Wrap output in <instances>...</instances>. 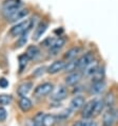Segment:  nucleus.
<instances>
[{
  "mask_svg": "<svg viewBox=\"0 0 118 126\" xmlns=\"http://www.w3.org/2000/svg\"><path fill=\"white\" fill-rule=\"evenodd\" d=\"M63 70H64V71H67V72H70V73L76 71V70H78V69H77V59L69 61L68 64H65Z\"/></svg>",
  "mask_w": 118,
  "mask_h": 126,
  "instance_id": "nucleus-24",
  "label": "nucleus"
},
{
  "mask_svg": "<svg viewBox=\"0 0 118 126\" xmlns=\"http://www.w3.org/2000/svg\"><path fill=\"white\" fill-rule=\"evenodd\" d=\"M22 6L21 0H4L2 4V14L6 19H9L14 13H16Z\"/></svg>",
  "mask_w": 118,
  "mask_h": 126,
  "instance_id": "nucleus-1",
  "label": "nucleus"
},
{
  "mask_svg": "<svg viewBox=\"0 0 118 126\" xmlns=\"http://www.w3.org/2000/svg\"><path fill=\"white\" fill-rule=\"evenodd\" d=\"M105 101L103 100H96L95 106H94V111H93V117H97L101 113V111L105 108Z\"/></svg>",
  "mask_w": 118,
  "mask_h": 126,
  "instance_id": "nucleus-21",
  "label": "nucleus"
},
{
  "mask_svg": "<svg viewBox=\"0 0 118 126\" xmlns=\"http://www.w3.org/2000/svg\"><path fill=\"white\" fill-rule=\"evenodd\" d=\"M84 104H85L84 97H83L82 95H76V96H74L71 100V102H70V109L72 111H77V110L80 109L81 107L84 106Z\"/></svg>",
  "mask_w": 118,
  "mask_h": 126,
  "instance_id": "nucleus-8",
  "label": "nucleus"
},
{
  "mask_svg": "<svg viewBox=\"0 0 118 126\" xmlns=\"http://www.w3.org/2000/svg\"><path fill=\"white\" fill-rule=\"evenodd\" d=\"M8 117V112H6V109L4 107L0 106V122H3Z\"/></svg>",
  "mask_w": 118,
  "mask_h": 126,
  "instance_id": "nucleus-29",
  "label": "nucleus"
},
{
  "mask_svg": "<svg viewBox=\"0 0 118 126\" xmlns=\"http://www.w3.org/2000/svg\"><path fill=\"white\" fill-rule=\"evenodd\" d=\"M118 110L115 108H109L103 112L102 115V125L103 126H113V124L116 122L117 117H118Z\"/></svg>",
  "mask_w": 118,
  "mask_h": 126,
  "instance_id": "nucleus-3",
  "label": "nucleus"
},
{
  "mask_svg": "<svg viewBox=\"0 0 118 126\" xmlns=\"http://www.w3.org/2000/svg\"><path fill=\"white\" fill-rule=\"evenodd\" d=\"M39 53H40L39 48H38L37 46H34V45H32V46H29L26 48V51H25V55L29 57V59L36 58L38 55H39Z\"/></svg>",
  "mask_w": 118,
  "mask_h": 126,
  "instance_id": "nucleus-18",
  "label": "nucleus"
},
{
  "mask_svg": "<svg viewBox=\"0 0 118 126\" xmlns=\"http://www.w3.org/2000/svg\"><path fill=\"white\" fill-rule=\"evenodd\" d=\"M55 40V38H53V37H47V39H44L43 41H42V45H43V47H48L50 48L51 47V45L53 44V41Z\"/></svg>",
  "mask_w": 118,
  "mask_h": 126,
  "instance_id": "nucleus-31",
  "label": "nucleus"
},
{
  "mask_svg": "<svg viewBox=\"0 0 118 126\" xmlns=\"http://www.w3.org/2000/svg\"><path fill=\"white\" fill-rule=\"evenodd\" d=\"M82 123H83V121H77L76 123H74L73 126H82Z\"/></svg>",
  "mask_w": 118,
  "mask_h": 126,
  "instance_id": "nucleus-34",
  "label": "nucleus"
},
{
  "mask_svg": "<svg viewBox=\"0 0 118 126\" xmlns=\"http://www.w3.org/2000/svg\"><path fill=\"white\" fill-rule=\"evenodd\" d=\"M47 22L46 21H41L39 22V24L35 28V31H34L33 34V39L34 40H39L40 37H42V35L46 33V31L47 29Z\"/></svg>",
  "mask_w": 118,
  "mask_h": 126,
  "instance_id": "nucleus-12",
  "label": "nucleus"
},
{
  "mask_svg": "<svg viewBox=\"0 0 118 126\" xmlns=\"http://www.w3.org/2000/svg\"><path fill=\"white\" fill-rule=\"evenodd\" d=\"M106 87V84L105 80H99V82H95L93 83V85L91 87V92L94 94H100L105 91Z\"/></svg>",
  "mask_w": 118,
  "mask_h": 126,
  "instance_id": "nucleus-16",
  "label": "nucleus"
},
{
  "mask_svg": "<svg viewBox=\"0 0 118 126\" xmlns=\"http://www.w3.org/2000/svg\"><path fill=\"white\" fill-rule=\"evenodd\" d=\"M103 101H105V105L106 107H109V108H112L113 107V105L114 103H115V95L111 92V93H107L106 97L103 99Z\"/></svg>",
  "mask_w": 118,
  "mask_h": 126,
  "instance_id": "nucleus-26",
  "label": "nucleus"
},
{
  "mask_svg": "<svg viewBox=\"0 0 118 126\" xmlns=\"http://www.w3.org/2000/svg\"><path fill=\"white\" fill-rule=\"evenodd\" d=\"M64 66H65V63L63 61H55L48 66V68L47 69V72L48 74H56V73L60 72L61 70L64 69Z\"/></svg>",
  "mask_w": 118,
  "mask_h": 126,
  "instance_id": "nucleus-9",
  "label": "nucleus"
},
{
  "mask_svg": "<svg viewBox=\"0 0 118 126\" xmlns=\"http://www.w3.org/2000/svg\"><path fill=\"white\" fill-rule=\"evenodd\" d=\"M44 70H46V68H44V67H39L38 69H36L35 71H34L33 74H34V76H39V75H41L44 72Z\"/></svg>",
  "mask_w": 118,
  "mask_h": 126,
  "instance_id": "nucleus-33",
  "label": "nucleus"
},
{
  "mask_svg": "<svg viewBox=\"0 0 118 126\" xmlns=\"http://www.w3.org/2000/svg\"><path fill=\"white\" fill-rule=\"evenodd\" d=\"M103 76H105V70L102 67H99V69L96 71V73L92 76V82H99V80H103Z\"/></svg>",
  "mask_w": 118,
  "mask_h": 126,
  "instance_id": "nucleus-27",
  "label": "nucleus"
},
{
  "mask_svg": "<svg viewBox=\"0 0 118 126\" xmlns=\"http://www.w3.org/2000/svg\"><path fill=\"white\" fill-rule=\"evenodd\" d=\"M13 102V97L11 94H0V105L1 106H8Z\"/></svg>",
  "mask_w": 118,
  "mask_h": 126,
  "instance_id": "nucleus-25",
  "label": "nucleus"
},
{
  "mask_svg": "<svg viewBox=\"0 0 118 126\" xmlns=\"http://www.w3.org/2000/svg\"><path fill=\"white\" fill-rule=\"evenodd\" d=\"M56 121H57V119L54 114H51V113L44 114V118L42 121V126H54L55 123H56Z\"/></svg>",
  "mask_w": 118,
  "mask_h": 126,
  "instance_id": "nucleus-20",
  "label": "nucleus"
},
{
  "mask_svg": "<svg viewBox=\"0 0 118 126\" xmlns=\"http://www.w3.org/2000/svg\"><path fill=\"white\" fill-rule=\"evenodd\" d=\"M93 61H94V54L92 52H86L77 59V69L84 70Z\"/></svg>",
  "mask_w": 118,
  "mask_h": 126,
  "instance_id": "nucleus-5",
  "label": "nucleus"
},
{
  "mask_svg": "<svg viewBox=\"0 0 118 126\" xmlns=\"http://www.w3.org/2000/svg\"><path fill=\"white\" fill-rule=\"evenodd\" d=\"M89 126H97V124L95 123V122H90V124Z\"/></svg>",
  "mask_w": 118,
  "mask_h": 126,
  "instance_id": "nucleus-35",
  "label": "nucleus"
},
{
  "mask_svg": "<svg viewBox=\"0 0 118 126\" xmlns=\"http://www.w3.org/2000/svg\"><path fill=\"white\" fill-rule=\"evenodd\" d=\"M95 103H96V100H91L90 102L84 104L82 112H81V115H82L83 119H90L91 117H93V111H94Z\"/></svg>",
  "mask_w": 118,
  "mask_h": 126,
  "instance_id": "nucleus-10",
  "label": "nucleus"
},
{
  "mask_svg": "<svg viewBox=\"0 0 118 126\" xmlns=\"http://www.w3.org/2000/svg\"><path fill=\"white\" fill-rule=\"evenodd\" d=\"M99 67L100 66H99L98 61H93L88 67L83 70V74H84L85 76H88V78H92V76L96 73L97 70L99 69Z\"/></svg>",
  "mask_w": 118,
  "mask_h": 126,
  "instance_id": "nucleus-14",
  "label": "nucleus"
},
{
  "mask_svg": "<svg viewBox=\"0 0 118 126\" xmlns=\"http://www.w3.org/2000/svg\"><path fill=\"white\" fill-rule=\"evenodd\" d=\"M67 39L64 37H58L55 38V40L53 41V44L51 45V47L48 48V54L50 55H56L58 54V52L64 47Z\"/></svg>",
  "mask_w": 118,
  "mask_h": 126,
  "instance_id": "nucleus-6",
  "label": "nucleus"
},
{
  "mask_svg": "<svg viewBox=\"0 0 118 126\" xmlns=\"http://www.w3.org/2000/svg\"><path fill=\"white\" fill-rule=\"evenodd\" d=\"M32 88H33L32 82H24L19 85L18 89H17V94H18L20 97H24L29 94V92L32 90Z\"/></svg>",
  "mask_w": 118,
  "mask_h": 126,
  "instance_id": "nucleus-13",
  "label": "nucleus"
},
{
  "mask_svg": "<svg viewBox=\"0 0 118 126\" xmlns=\"http://www.w3.org/2000/svg\"><path fill=\"white\" fill-rule=\"evenodd\" d=\"M71 112H72V110L69 108V109H67V110H64V111H62V112L58 115V118L59 119H68L69 117H70V114H71Z\"/></svg>",
  "mask_w": 118,
  "mask_h": 126,
  "instance_id": "nucleus-30",
  "label": "nucleus"
},
{
  "mask_svg": "<svg viewBox=\"0 0 118 126\" xmlns=\"http://www.w3.org/2000/svg\"><path fill=\"white\" fill-rule=\"evenodd\" d=\"M9 86V80L5 78H0V88H6Z\"/></svg>",
  "mask_w": 118,
  "mask_h": 126,
  "instance_id": "nucleus-32",
  "label": "nucleus"
},
{
  "mask_svg": "<svg viewBox=\"0 0 118 126\" xmlns=\"http://www.w3.org/2000/svg\"><path fill=\"white\" fill-rule=\"evenodd\" d=\"M18 106H19V108H20V110L21 111H23V112H27L29 110L32 109L33 103H32V101H31L29 97L24 96V97H20Z\"/></svg>",
  "mask_w": 118,
  "mask_h": 126,
  "instance_id": "nucleus-15",
  "label": "nucleus"
},
{
  "mask_svg": "<svg viewBox=\"0 0 118 126\" xmlns=\"http://www.w3.org/2000/svg\"><path fill=\"white\" fill-rule=\"evenodd\" d=\"M27 14H29V10H27V9H19L18 11H17L16 13H14L8 20H9V21H11V22L18 21V20L24 18Z\"/></svg>",
  "mask_w": 118,
  "mask_h": 126,
  "instance_id": "nucleus-17",
  "label": "nucleus"
},
{
  "mask_svg": "<svg viewBox=\"0 0 118 126\" xmlns=\"http://www.w3.org/2000/svg\"><path fill=\"white\" fill-rule=\"evenodd\" d=\"M26 43H27V33H24L22 35H20L18 40L16 41V48H21Z\"/></svg>",
  "mask_w": 118,
  "mask_h": 126,
  "instance_id": "nucleus-28",
  "label": "nucleus"
},
{
  "mask_svg": "<svg viewBox=\"0 0 118 126\" xmlns=\"http://www.w3.org/2000/svg\"><path fill=\"white\" fill-rule=\"evenodd\" d=\"M32 28V22H31V19H25L23 21L18 22L15 26H13L10 30V34L12 36H20L24 33H27V31L31 30Z\"/></svg>",
  "mask_w": 118,
  "mask_h": 126,
  "instance_id": "nucleus-2",
  "label": "nucleus"
},
{
  "mask_svg": "<svg viewBox=\"0 0 118 126\" xmlns=\"http://www.w3.org/2000/svg\"><path fill=\"white\" fill-rule=\"evenodd\" d=\"M80 51H81V48H79V47L71 48L70 50H68V51L64 53V58L68 59V61H73V59L76 58V56H77L78 53H79Z\"/></svg>",
  "mask_w": 118,
  "mask_h": 126,
  "instance_id": "nucleus-19",
  "label": "nucleus"
},
{
  "mask_svg": "<svg viewBox=\"0 0 118 126\" xmlns=\"http://www.w3.org/2000/svg\"><path fill=\"white\" fill-rule=\"evenodd\" d=\"M80 79H81V73L79 71H74V72L69 73V74L65 76L64 82L68 86H74L80 80Z\"/></svg>",
  "mask_w": 118,
  "mask_h": 126,
  "instance_id": "nucleus-11",
  "label": "nucleus"
},
{
  "mask_svg": "<svg viewBox=\"0 0 118 126\" xmlns=\"http://www.w3.org/2000/svg\"><path fill=\"white\" fill-rule=\"evenodd\" d=\"M68 95V89L67 87H64L63 85H60L58 86L56 89H55V91L53 92V94H52V100L54 101H62L64 100L65 97H67Z\"/></svg>",
  "mask_w": 118,
  "mask_h": 126,
  "instance_id": "nucleus-7",
  "label": "nucleus"
},
{
  "mask_svg": "<svg viewBox=\"0 0 118 126\" xmlns=\"http://www.w3.org/2000/svg\"><path fill=\"white\" fill-rule=\"evenodd\" d=\"M18 65H19V72L21 73L24 69H25V67L27 66V63H29V57L25 55V53L22 54V55H20V56L18 57Z\"/></svg>",
  "mask_w": 118,
  "mask_h": 126,
  "instance_id": "nucleus-22",
  "label": "nucleus"
},
{
  "mask_svg": "<svg viewBox=\"0 0 118 126\" xmlns=\"http://www.w3.org/2000/svg\"><path fill=\"white\" fill-rule=\"evenodd\" d=\"M43 118H44L43 111H38L33 118V126H42Z\"/></svg>",
  "mask_w": 118,
  "mask_h": 126,
  "instance_id": "nucleus-23",
  "label": "nucleus"
},
{
  "mask_svg": "<svg viewBox=\"0 0 118 126\" xmlns=\"http://www.w3.org/2000/svg\"><path fill=\"white\" fill-rule=\"evenodd\" d=\"M54 89V86L52 83H42L40 85H38L35 90H34V95L36 97H43V96H47V94H50Z\"/></svg>",
  "mask_w": 118,
  "mask_h": 126,
  "instance_id": "nucleus-4",
  "label": "nucleus"
}]
</instances>
